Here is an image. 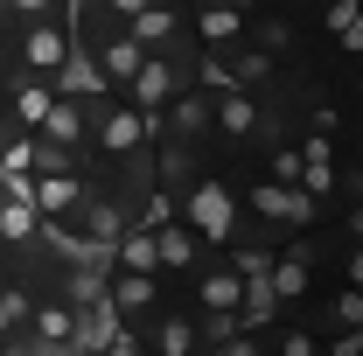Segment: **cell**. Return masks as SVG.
Wrapping results in <instances>:
<instances>
[{
	"label": "cell",
	"mask_w": 363,
	"mask_h": 356,
	"mask_svg": "<svg viewBox=\"0 0 363 356\" xmlns=\"http://www.w3.org/2000/svg\"><path fill=\"white\" fill-rule=\"evenodd\" d=\"M182 223L203 238V245H217V252H230L238 245V196H230L224 175H196L189 189H182Z\"/></svg>",
	"instance_id": "obj_1"
},
{
	"label": "cell",
	"mask_w": 363,
	"mask_h": 356,
	"mask_svg": "<svg viewBox=\"0 0 363 356\" xmlns=\"http://www.w3.org/2000/svg\"><path fill=\"white\" fill-rule=\"evenodd\" d=\"M245 210H252V217L259 223H286V230H308V223H315V196H308V189H294V182H252V189H245Z\"/></svg>",
	"instance_id": "obj_2"
},
{
	"label": "cell",
	"mask_w": 363,
	"mask_h": 356,
	"mask_svg": "<svg viewBox=\"0 0 363 356\" xmlns=\"http://www.w3.org/2000/svg\"><path fill=\"white\" fill-rule=\"evenodd\" d=\"M154 133H161V112H133V105H105V112H98V147H105L112 161H133Z\"/></svg>",
	"instance_id": "obj_3"
},
{
	"label": "cell",
	"mask_w": 363,
	"mask_h": 356,
	"mask_svg": "<svg viewBox=\"0 0 363 356\" xmlns=\"http://www.w3.org/2000/svg\"><path fill=\"white\" fill-rule=\"evenodd\" d=\"M238 294H245L238 266H203V279H196V301H203V314H210V343L238 335Z\"/></svg>",
	"instance_id": "obj_4"
},
{
	"label": "cell",
	"mask_w": 363,
	"mask_h": 356,
	"mask_svg": "<svg viewBox=\"0 0 363 356\" xmlns=\"http://www.w3.org/2000/svg\"><path fill=\"white\" fill-rule=\"evenodd\" d=\"M203 98H210V126L224 140H259V119L266 112H259V98L245 84H203Z\"/></svg>",
	"instance_id": "obj_5"
},
{
	"label": "cell",
	"mask_w": 363,
	"mask_h": 356,
	"mask_svg": "<svg viewBox=\"0 0 363 356\" xmlns=\"http://www.w3.org/2000/svg\"><path fill=\"white\" fill-rule=\"evenodd\" d=\"M49 84H56V98H105V91H112L105 70H98V56H91V43L77 35V28H70V49H63V63H56Z\"/></svg>",
	"instance_id": "obj_6"
},
{
	"label": "cell",
	"mask_w": 363,
	"mask_h": 356,
	"mask_svg": "<svg viewBox=\"0 0 363 356\" xmlns=\"http://www.w3.org/2000/svg\"><path fill=\"white\" fill-rule=\"evenodd\" d=\"M105 301H112V314L133 328V321H147V314L161 308V287H154V272H119V266H105Z\"/></svg>",
	"instance_id": "obj_7"
},
{
	"label": "cell",
	"mask_w": 363,
	"mask_h": 356,
	"mask_svg": "<svg viewBox=\"0 0 363 356\" xmlns=\"http://www.w3.org/2000/svg\"><path fill=\"white\" fill-rule=\"evenodd\" d=\"M35 217L43 223H70L77 210H84V182L70 175V168H35Z\"/></svg>",
	"instance_id": "obj_8"
},
{
	"label": "cell",
	"mask_w": 363,
	"mask_h": 356,
	"mask_svg": "<svg viewBox=\"0 0 363 356\" xmlns=\"http://www.w3.org/2000/svg\"><path fill=\"white\" fill-rule=\"evenodd\" d=\"M126 91H133V112H161V105L182 91V77H175V49H168V56H140V70L126 77Z\"/></svg>",
	"instance_id": "obj_9"
},
{
	"label": "cell",
	"mask_w": 363,
	"mask_h": 356,
	"mask_svg": "<svg viewBox=\"0 0 363 356\" xmlns=\"http://www.w3.org/2000/svg\"><path fill=\"white\" fill-rule=\"evenodd\" d=\"M63 49H70V28H63L56 14H43V21H28V35H21V63H28V77H56Z\"/></svg>",
	"instance_id": "obj_10"
},
{
	"label": "cell",
	"mask_w": 363,
	"mask_h": 356,
	"mask_svg": "<svg viewBox=\"0 0 363 356\" xmlns=\"http://www.w3.org/2000/svg\"><path fill=\"white\" fill-rule=\"evenodd\" d=\"M119 28H126L147 56H168V49H175V35H182V21H175V7H168V0H147L140 14H126V21H119Z\"/></svg>",
	"instance_id": "obj_11"
},
{
	"label": "cell",
	"mask_w": 363,
	"mask_h": 356,
	"mask_svg": "<svg viewBox=\"0 0 363 356\" xmlns=\"http://www.w3.org/2000/svg\"><path fill=\"white\" fill-rule=\"evenodd\" d=\"M294 154H301V175H294V189H308V196H328V189L342 182V175H335V140H328V133H308Z\"/></svg>",
	"instance_id": "obj_12"
},
{
	"label": "cell",
	"mask_w": 363,
	"mask_h": 356,
	"mask_svg": "<svg viewBox=\"0 0 363 356\" xmlns=\"http://www.w3.org/2000/svg\"><path fill=\"white\" fill-rule=\"evenodd\" d=\"M84 133H91L84 98H56V105L43 112V126H35V140H43V147H63V154H70V147H77Z\"/></svg>",
	"instance_id": "obj_13"
},
{
	"label": "cell",
	"mask_w": 363,
	"mask_h": 356,
	"mask_svg": "<svg viewBox=\"0 0 363 356\" xmlns=\"http://www.w3.org/2000/svg\"><path fill=\"white\" fill-rule=\"evenodd\" d=\"M266 279L279 301H301L308 287H315V259H308V245H286L279 259H266Z\"/></svg>",
	"instance_id": "obj_14"
},
{
	"label": "cell",
	"mask_w": 363,
	"mask_h": 356,
	"mask_svg": "<svg viewBox=\"0 0 363 356\" xmlns=\"http://www.w3.org/2000/svg\"><path fill=\"white\" fill-rule=\"evenodd\" d=\"M196 35L210 49H238L245 43V14H238L230 0H203V7H196Z\"/></svg>",
	"instance_id": "obj_15"
},
{
	"label": "cell",
	"mask_w": 363,
	"mask_h": 356,
	"mask_svg": "<svg viewBox=\"0 0 363 356\" xmlns=\"http://www.w3.org/2000/svg\"><path fill=\"white\" fill-rule=\"evenodd\" d=\"M161 126H175V140H203L210 133V98L203 91H175L161 105Z\"/></svg>",
	"instance_id": "obj_16"
},
{
	"label": "cell",
	"mask_w": 363,
	"mask_h": 356,
	"mask_svg": "<svg viewBox=\"0 0 363 356\" xmlns=\"http://www.w3.org/2000/svg\"><path fill=\"white\" fill-rule=\"evenodd\" d=\"M154 252H161V272H196V230L182 217L154 223Z\"/></svg>",
	"instance_id": "obj_17"
},
{
	"label": "cell",
	"mask_w": 363,
	"mask_h": 356,
	"mask_svg": "<svg viewBox=\"0 0 363 356\" xmlns=\"http://www.w3.org/2000/svg\"><path fill=\"white\" fill-rule=\"evenodd\" d=\"M91 56H98V70H105V84H126V77L140 70V56H147V49H140L133 35H126V28H112V35H105V43L91 49Z\"/></svg>",
	"instance_id": "obj_18"
},
{
	"label": "cell",
	"mask_w": 363,
	"mask_h": 356,
	"mask_svg": "<svg viewBox=\"0 0 363 356\" xmlns=\"http://www.w3.org/2000/svg\"><path fill=\"white\" fill-rule=\"evenodd\" d=\"M112 266L119 272H161V252H154V230H147V223H126V230H119Z\"/></svg>",
	"instance_id": "obj_19"
},
{
	"label": "cell",
	"mask_w": 363,
	"mask_h": 356,
	"mask_svg": "<svg viewBox=\"0 0 363 356\" xmlns=\"http://www.w3.org/2000/svg\"><path fill=\"white\" fill-rule=\"evenodd\" d=\"M154 356H203V335H196V321H182V314H161V321H154Z\"/></svg>",
	"instance_id": "obj_20"
},
{
	"label": "cell",
	"mask_w": 363,
	"mask_h": 356,
	"mask_svg": "<svg viewBox=\"0 0 363 356\" xmlns=\"http://www.w3.org/2000/svg\"><path fill=\"white\" fill-rule=\"evenodd\" d=\"M49 105H56V84H49V77H28V84H14V119H21V133H35V126H43Z\"/></svg>",
	"instance_id": "obj_21"
},
{
	"label": "cell",
	"mask_w": 363,
	"mask_h": 356,
	"mask_svg": "<svg viewBox=\"0 0 363 356\" xmlns=\"http://www.w3.org/2000/svg\"><path fill=\"white\" fill-rule=\"evenodd\" d=\"M0 238H7V245H35V238H43V217H35L28 203L0 196Z\"/></svg>",
	"instance_id": "obj_22"
},
{
	"label": "cell",
	"mask_w": 363,
	"mask_h": 356,
	"mask_svg": "<svg viewBox=\"0 0 363 356\" xmlns=\"http://www.w3.org/2000/svg\"><path fill=\"white\" fill-rule=\"evenodd\" d=\"M321 21H328V35L342 43V56H357V49H363V28H357V0H328V14H321Z\"/></svg>",
	"instance_id": "obj_23"
},
{
	"label": "cell",
	"mask_w": 363,
	"mask_h": 356,
	"mask_svg": "<svg viewBox=\"0 0 363 356\" xmlns=\"http://www.w3.org/2000/svg\"><path fill=\"white\" fill-rule=\"evenodd\" d=\"M28 335V294L21 287H0V343Z\"/></svg>",
	"instance_id": "obj_24"
},
{
	"label": "cell",
	"mask_w": 363,
	"mask_h": 356,
	"mask_svg": "<svg viewBox=\"0 0 363 356\" xmlns=\"http://www.w3.org/2000/svg\"><path fill=\"white\" fill-rule=\"evenodd\" d=\"M272 343H279V356H321L315 328H286V321H272Z\"/></svg>",
	"instance_id": "obj_25"
},
{
	"label": "cell",
	"mask_w": 363,
	"mask_h": 356,
	"mask_svg": "<svg viewBox=\"0 0 363 356\" xmlns=\"http://www.w3.org/2000/svg\"><path fill=\"white\" fill-rule=\"evenodd\" d=\"M363 321V301H357V279H342V294H335V328H357Z\"/></svg>",
	"instance_id": "obj_26"
},
{
	"label": "cell",
	"mask_w": 363,
	"mask_h": 356,
	"mask_svg": "<svg viewBox=\"0 0 363 356\" xmlns=\"http://www.w3.org/2000/svg\"><path fill=\"white\" fill-rule=\"evenodd\" d=\"M259 49H272V56H286V49H294V28H286L279 14H272V21H259Z\"/></svg>",
	"instance_id": "obj_27"
},
{
	"label": "cell",
	"mask_w": 363,
	"mask_h": 356,
	"mask_svg": "<svg viewBox=\"0 0 363 356\" xmlns=\"http://www.w3.org/2000/svg\"><path fill=\"white\" fill-rule=\"evenodd\" d=\"M272 182H294L301 175V154H294V147H272V168H266Z\"/></svg>",
	"instance_id": "obj_28"
},
{
	"label": "cell",
	"mask_w": 363,
	"mask_h": 356,
	"mask_svg": "<svg viewBox=\"0 0 363 356\" xmlns=\"http://www.w3.org/2000/svg\"><path fill=\"white\" fill-rule=\"evenodd\" d=\"M98 356H140L133 328H112V335H105V350H98Z\"/></svg>",
	"instance_id": "obj_29"
},
{
	"label": "cell",
	"mask_w": 363,
	"mask_h": 356,
	"mask_svg": "<svg viewBox=\"0 0 363 356\" xmlns=\"http://www.w3.org/2000/svg\"><path fill=\"white\" fill-rule=\"evenodd\" d=\"M0 7H7V14H21V21H43L56 0H0Z\"/></svg>",
	"instance_id": "obj_30"
},
{
	"label": "cell",
	"mask_w": 363,
	"mask_h": 356,
	"mask_svg": "<svg viewBox=\"0 0 363 356\" xmlns=\"http://www.w3.org/2000/svg\"><path fill=\"white\" fill-rule=\"evenodd\" d=\"M217 350H224V356H266V350H259V343H252V335H245V328H238V335H224Z\"/></svg>",
	"instance_id": "obj_31"
},
{
	"label": "cell",
	"mask_w": 363,
	"mask_h": 356,
	"mask_svg": "<svg viewBox=\"0 0 363 356\" xmlns=\"http://www.w3.org/2000/svg\"><path fill=\"white\" fill-rule=\"evenodd\" d=\"M328 356H357V328H335V343H328Z\"/></svg>",
	"instance_id": "obj_32"
},
{
	"label": "cell",
	"mask_w": 363,
	"mask_h": 356,
	"mask_svg": "<svg viewBox=\"0 0 363 356\" xmlns=\"http://www.w3.org/2000/svg\"><path fill=\"white\" fill-rule=\"evenodd\" d=\"M105 7H112V14L126 21V14H140V7H147V0H105Z\"/></svg>",
	"instance_id": "obj_33"
},
{
	"label": "cell",
	"mask_w": 363,
	"mask_h": 356,
	"mask_svg": "<svg viewBox=\"0 0 363 356\" xmlns=\"http://www.w3.org/2000/svg\"><path fill=\"white\" fill-rule=\"evenodd\" d=\"M0 28H7V7H0Z\"/></svg>",
	"instance_id": "obj_34"
}]
</instances>
